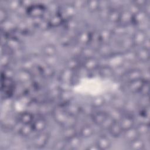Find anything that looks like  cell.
Instances as JSON below:
<instances>
[{
  "mask_svg": "<svg viewBox=\"0 0 150 150\" xmlns=\"http://www.w3.org/2000/svg\"><path fill=\"white\" fill-rule=\"evenodd\" d=\"M52 114L55 122L63 127L65 125L69 117L65 108L61 105L54 108L52 111Z\"/></svg>",
  "mask_w": 150,
  "mask_h": 150,
  "instance_id": "1",
  "label": "cell"
},
{
  "mask_svg": "<svg viewBox=\"0 0 150 150\" xmlns=\"http://www.w3.org/2000/svg\"><path fill=\"white\" fill-rule=\"evenodd\" d=\"M50 138V134L47 132H40L35 135L32 140L33 146L36 148H43L47 144Z\"/></svg>",
  "mask_w": 150,
  "mask_h": 150,
  "instance_id": "2",
  "label": "cell"
},
{
  "mask_svg": "<svg viewBox=\"0 0 150 150\" xmlns=\"http://www.w3.org/2000/svg\"><path fill=\"white\" fill-rule=\"evenodd\" d=\"M148 38V36L146 31L142 29H139L135 30L131 36L134 46L141 47Z\"/></svg>",
  "mask_w": 150,
  "mask_h": 150,
  "instance_id": "3",
  "label": "cell"
},
{
  "mask_svg": "<svg viewBox=\"0 0 150 150\" xmlns=\"http://www.w3.org/2000/svg\"><path fill=\"white\" fill-rule=\"evenodd\" d=\"M118 121L123 131L134 127L135 120L131 114H122Z\"/></svg>",
  "mask_w": 150,
  "mask_h": 150,
  "instance_id": "4",
  "label": "cell"
},
{
  "mask_svg": "<svg viewBox=\"0 0 150 150\" xmlns=\"http://www.w3.org/2000/svg\"><path fill=\"white\" fill-rule=\"evenodd\" d=\"M108 112L104 111H97L91 114V118L93 122L99 126H101L108 117Z\"/></svg>",
  "mask_w": 150,
  "mask_h": 150,
  "instance_id": "5",
  "label": "cell"
},
{
  "mask_svg": "<svg viewBox=\"0 0 150 150\" xmlns=\"http://www.w3.org/2000/svg\"><path fill=\"white\" fill-rule=\"evenodd\" d=\"M122 77H124L127 82L142 79V71L137 68L128 69Z\"/></svg>",
  "mask_w": 150,
  "mask_h": 150,
  "instance_id": "6",
  "label": "cell"
},
{
  "mask_svg": "<svg viewBox=\"0 0 150 150\" xmlns=\"http://www.w3.org/2000/svg\"><path fill=\"white\" fill-rule=\"evenodd\" d=\"M34 132H40L44 131L47 127V121L42 115H39L37 118H35L32 123Z\"/></svg>",
  "mask_w": 150,
  "mask_h": 150,
  "instance_id": "7",
  "label": "cell"
},
{
  "mask_svg": "<svg viewBox=\"0 0 150 150\" xmlns=\"http://www.w3.org/2000/svg\"><path fill=\"white\" fill-rule=\"evenodd\" d=\"M107 129L109 134L114 138H118L123 133V130L118 120H114Z\"/></svg>",
  "mask_w": 150,
  "mask_h": 150,
  "instance_id": "8",
  "label": "cell"
},
{
  "mask_svg": "<svg viewBox=\"0 0 150 150\" xmlns=\"http://www.w3.org/2000/svg\"><path fill=\"white\" fill-rule=\"evenodd\" d=\"M82 66L84 69L88 71L95 70L100 66L99 60L95 57L84 59L82 63Z\"/></svg>",
  "mask_w": 150,
  "mask_h": 150,
  "instance_id": "9",
  "label": "cell"
},
{
  "mask_svg": "<svg viewBox=\"0 0 150 150\" xmlns=\"http://www.w3.org/2000/svg\"><path fill=\"white\" fill-rule=\"evenodd\" d=\"M132 14L128 9H123L120 11V19L118 24L128 26L132 24Z\"/></svg>",
  "mask_w": 150,
  "mask_h": 150,
  "instance_id": "10",
  "label": "cell"
},
{
  "mask_svg": "<svg viewBox=\"0 0 150 150\" xmlns=\"http://www.w3.org/2000/svg\"><path fill=\"white\" fill-rule=\"evenodd\" d=\"M16 77L18 81L21 83H27L30 81L33 78V74L30 70H28L25 69H21L18 71L16 74Z\"/></svg>",
  "mask_w": 150,
  "mask_h": 150,
  "instance_id": "11",
  "label": "cell"
},
{
  "mask_svg": "<svg viewBox=\"0 0 150 150\" xmlns=\"http://www.w3.org/2000/svg\"><path fill=\"white\" fill-rule=\"evenodd\" d=\"M99 150H105L109 149L111 145V142L109 138L104 135H100L95 142Z\"/></svg>",
  "mask_w": 150,
  "mask_h": 150,
  "instance_id": "12",
  "label": "cell"
},
{
  "mask_svg": "<svg viewBox=\"0 0 150 150\" xmlns=\"http://www.w3.org/2000/svg\"><path fill=\"white\" fill-rule=\"evenodd\" d=\"M27 12L33 18L39 17L42 18L45 13V9L41 5L33 4L31 7L27 9Z\"/></svg>",
  "mask_w": 150,
  "mask_h": 150,
  "instance_id": "13",
  "label": "cell"
},
{
  "mask_svg": "<svg viewBox=\"0 0 150 150\" xmlns=\"http://www.w3.org/2000/svg\"><path fill=\"white\" fill-rule=\"evenodd\" d=\"M74 71L71 70L69 69L64 68L60 74V80L63 84H68L71 82L73 77L74 76Z\"/></svg>",
  "mask_w": 150,
  "mask_h": 150,
  "instance_id": "14",
  "label": "cell"
},
{
  "mask_svg": "<svg viewBox=\"0 0 150 150\" xmlns=\"http://www.w3.org/2000/svg\"><path fill=\"white\" fill-rule=\"evenodd\" d=\"M64 108L69 115L74 117H76L81 112V107L79 104L71 103L70 101L66 104Z\"/></svg>",
  "mask_w": 150,
  "mask_h": 150,
  "instance_id": "15",
  "label": "cell"
},
{
  "mask_svg": "<svg viewBox=\"0 0 150 150\" xmlns=\"http://www.w3.org/2000/svg\"><path fill=\"white\" fill-rule=\"evenodd\" d=\"M144 81L143 79H140L127 82V87L130 92L132 93H139Z\"/></svg>",
  "mask_w": 150,
  "mask_h": 150,
  "instance_id": "16",
  "label": "cell"
},
{
  "mask_svg": "<svg viewBox=\"0 0 150 150\" xmlns=\"http://www.w3.org/2000/svg\"><path fill=\"white\" fill-rule=\"evenodd\" d=\"M35 116L30 111H23L19 115L18 121L22 124H32L34 120Z\"/></svg>",
  "mask_w": 150,
  "mask_h": 150,
  "instance_id": "17",
  "label": "cell"
},
{
  "mask_svg": "<svg viewBox=\"0 0 150 150\" xmlns=\"http://www.w3.org/2000/svg\"><path fill=\"white\" fill-rule=\"evenodd\" d=\"M96 50L103 57H110L113 54L112 48L108 43H101Z\"/></svg>",
  "mask_w": 150,
  "mask_h": 150,
  "instance_id": "18",
  "label": "cell"
},
{
  "mask_svg": "<svg viewBox=\"0 0 150 150\" xmlns=\"http://www.w3.org/2000/svg\"><path fill=\"white\" fill-rule=\"evenodd\" d=\"M98 73L103 78H111L114 76V69L110 65H104L99 67Z\"/></svg>",
  "mask_w": 150,
  "mask_h": 150,
  "instance_id": "19",
  "label": "cell"
},
{
  "mask_svg": "<svg viewBox=\"0 0 150 150\" xmlns=\"http://www.w3.org/2000/svg\"><path fill=\"white\" fill-rule=\"evenodd\" d=\"M148 16L146 15L143 9L140 10L137 13L132 15V24L136 25H140L145 22L146 19Z\"/></svg>",
  "mask_w": 150,
  "mask_h": 150,
  "instance_id": "20",
  "label": "cell"
},
{
  "mask_svg": "<svg viewBox=\"0 0 150 150\" xmlns=\"http://www.w3.org/2000/svg\"><path fill=\"white\" fill-rule=\"evenodd\" d=\"M137 60L141 62H146L149 59V50L146 49L143 47H140L137 51H135Z\"/></svg>",
  "mask_w": 150,
  "mask_h": 150,
  "instance_id": "21",
  "label": "cell"
},
{
  "mask_svg": "<svg viewBox=\"0 0 150 150\" xmlns=\"http://www.w3.org/2000/svg\"><path fill=\"white\" fill-rule=\"evenodd\" d=\"M112 35H113L111 30L107 29H103L98 33V39L101 43H108Z\"/></svg>",
  "mask_w": 150,
  "mask_h": 150,
  "instance_id": "22",
  "label": "cell"
},
{
  "mask_svg": "<svg viewBox=\"0 0 150 150\" xmlns=\"http://www.w3.org/2000/svg\"><path fill=\"white\" fill-rule=\"evenodd\" d=\"M94 132V129L91 125L85 124L80 128L78 134L82 138H87L91 137Z\"/></svg>",
  "mask_w": 150,
  "mask_h": 150,
  "instance_id": "23",
  "label": "cell"
},
{
  "mask_svg": "<svg viewBox=\"0 0 150 150\" xmlns=\"http://www.w3.org/2000/svg\"><path fill=\"white\" fill-rule=\"evenodd\" d=\"M122 134L124 135V138L128 142H129L139 137L135 127L124 131Z\"/></svg>",
  "mask_w": 150,
  "mask_h": 150,
  "instance_id": "24",
  "label": "cell"
},
{
  "mask_svg": "<svg viewBox=\"0 0 150 150\" xmlns=\"http://www.w3.org/2000/svg\"><path fill=\"white\" fill-rule=\"evenodd\" d=\"M65 68L69 69L71 70H76L80 65V60L77 57H71L65 62Z\"/></svg>",
  "mask_w": 150,
  "mask_h": 150,
  "instance_id": "25",
  "label": "cell"
},
{
  "mask_svg": "<svg viewBox=\"0 0 150 150\" xmlns=\"http://www.w3.org/2000/svg\"><path fill=\"white\" fill-rule=\"evenodd\" d=\"M81 137L78 134L74 135V137L66 139L67 146H68L70 149H77L81 145Z\"/></svg>",
  "mask_w": 150,
  "mask_h": 150,
  "instance_id": "26",
  "label": "cell"
},
{
  "mask_svg": "<svg viewBox=\"0 0 150 150\" xmlns=\"http://www.w3.org/2000/svg\"><path fill=\"white\" fill-rule=\"evenodd\" d=\"M42 52L46 57L54 56L57 53V48L54 45L48 43L42 47Z\"/></svg>",
  "mask_w": 150,
  "mask_h": 150,
  "instance_id": "27",
  "label": "cell"
},
{
  "mask_svg": "<svg viewBox=\"0 0 150 150\" xmlns=\"http://www.w3.org/2000/svg\"><path fill=\"white\" fill-rule=\"evenodd\" d=\"M127 101L120 97H112L110 104L112 108L122 110L126 105Z\"/></svg>",
  "mask_w": 150,
  "mask_h": 150,
  "instance_id": "28",
  "label": "cell"
},
{
  "mask_svg": "<svg viewBox=\"0 0 150 150\" xmlns=\"http://www.w3.org/2000/svg\"><path fill=\"white\" fill-rule=\"evenodd\" d=\"M91 33L88 31L80 32L77 35V39L79 44L86 45L91 40Z\"/></svg>",
  "mask_w": 150,
  "mask_h": 150,
  "instance_id": "29",
  "label": "cell"
},
{
  "mask_svg": "<svg viewBox=\"0 0 150 150\" xmlns=\"http://www.w3.org/2000/svg\"><path fill=\"white\" fill-rule=\"evenodd\" d=\"M77 134H78V133L75 126L63 127L62 129V135L65 139H68Z\"/></svg>",
  "mask_w": 150,
  "mask_h": 150,
  "instance_id": "30",
  "label": "cell"
},
{
  "mask_svg": "<svg viewBox=\"0 0 150 150\" xmlns=\"http://www.w3.org/2000/svg\"><path fill=\"white\" fill-rule=\"evenodd\" d=\"M121 55L124 62L134 63L137 60L135 51H134L132 49L124 50V52L121 53Z\"/></svg>",
  "mask_w": 150,
  "mask_h": 150,
  "instance_id": "31",
  "label": "cell"
},
{
  "mask_svg": "<svg viewBox=\"0 0 150 150\" xmlns=\"http://www.w3.org/2000/svg\"><path fill=\"white\" fill-rule=\"evenodd\" d=\"M96 52L97 50L93 47L84 46L81 48L80 56H81V57H83L84 59H89L95 57Z\"/></svg>",
  "mask_w": 150,
  "mask_h": 150,
  "instance_id": "32",
  "label": "cell"
},
{
  "mask_svg": "<svg viewBox=\"0 0 150 150\" xmlns=\"http://www.w3.org/2000/svg\"><path fill=\"white\" fill-rule=\"evenodd\" d=\"M120 11L118 9H110V11L108 15L107 21L112 23H118L120 16Z\"/></svg>",
  "mask_w": 150,
  "mask_h": 150,
  "instance_id": "33",
  "label": "cell"
},
{
  "mask_svg": "<svg viewBox=\"0 0 150 150\" xmlns=\"http://www.w3.org/2000/svg\"><path fill=\"white\" fill-rule=\"evenodd\" d=\"M75 10H76V9L72 5L71 3L67 4L64 6V7L63 8V12H60L59 13L61 15L62 18H63V15H64L66 16V18L68 19L70 18H72V17L74 13Z\"/></svg>",
  "mask_w": 150,
  "mask_h": 150,
  "instance_id": "34",
  "label": "cell"
},
{
  "mask_svg": "<svg viewBox=\"0 0 150 150\" xmlns=\"http://www.w3.org/2000/svg\"><path fill=\"white\" fill-rule=\"evenodd\" d=\"M63 18L59 13V12H57L51 15L50 18H49L48 21L50 26H57L63 22Z\"/></svg>",
  "mask_w": 150,
  "mask_h": 150,
  "instance_id": "35",
  "label": "cell"
},
{
  "mask_svg": "<svg viewBox=\"0 0 150 150\" xmlns=\"http://www.w3.org/2000/svg\"><path fill=\"white\" fill-rule=\"evenodd\" d=\"M34 132L32 124H22V126L19 129V134L23 137H28Z\"/></svg>",
  "mask_w": 150,
  "mask_h": 150,
  "instance_id": "36",
  "label": "cell"
},
{
  "mask_svg": "<svg viewBox=\"0 0 150 150\" xmlns=\"http://www.w3.org/2000/svg\"><path fill=\"white\" fill-rule=\"evenodd\" d=\"M135 128L139 136L146 135L149 131V125L148 122H140Z\"/></svg>",
  "mask_w": 150,
  "mask_h": 150,
  "instance_id": "37",
  "label": "cell"
},
{
  "mask_svg": "<svg viewBox=\"0 0 150 150\" xmlns=\"http://www.w3.org/2000/svg\"><path fill=\"white\" fill-rule=\"evenodd\" d=\"M128 143L129 148L132 150H142L145 146L144 141L140 139L139 137Z\"/></svg>",
  "mask_w": 150,
  "mask_h": 150,
  "instance_id": "38",
  "label": "cell"
},
{
  "mask_svg": "<svg viewBox=\"0 0 150 150\" xmlns=\"http://www.w3.org/2000/svg\"><path fill=\"white\" fill-rule=\"evenodd\" d=\"M111 32L112 35L118 36H124L127 34V26H125L120 24H117V25L111 29Z\"/></svg>",
  "mask_w": 150,
  "mask_h": 150,
  "instance_id": "39",
  "label": "cell"
},
{
  "mask_svg": "<svg viewBox=\"0 0 150 150\" xmlns=\"http://www.w3.org/2000/svg\"><path fill=\"white\" fill-rule=\"evenodd\" d=\"M86 6L88 11L91 13L98 11L100 8V1L91 0L86 1Z\"/></svg>",
  "mask_w": 150,
  "mask_h": 150,
  "instance_id": "40",
  "label": "cell"
},
{
  "mask_svg": "<svg viewBox=\"0 0 150 150\" xmlns=\"http://www.w3.org/2000/svg\"><path fill=\"white\" fill-rule=\"evenodd\" d=\"M105 104V100L103 96L94 97L91 100V106L94 108H98Z\"/></svg>",
  "mask_w": 150,
  "mask_h": 150,
  "instance_id": "41",
  "label": "cell"
},
{
  "mask_svg": "<svg viewBox=\"0 0 150 150\" xmlns=\"http://www.w3.org/2000/svg\"><path fill=\"white\" fill-rule=\"evenodd\" d=\"M11 60V55L8 52H6L5 49H4V51L1 52L0 63L2 67L3 68L6 67L10 63Z\"/></svg>",
  "mask_w": 150,
  "mask_h": 150,
  "instance_id": "42",
  "label": "cell"
},
{
  "mask_svg": "<svg viewBox=\"0 0 150 150\" xmlns=\"http://www.w3.org/2000/svg\"><path fill=\"white\" fill-rule=\"evenodd\" d=\"M120 44L121 47L124 48L125 50L131 49V48L134 46L131 37H127L122 39L121 42H120Z\"/></svg>",
  "mask_w": 150,
  "mask_h": 150,
  "instance_id": "43",
  "label": "cell"
},
{
  "mask_svg": "<svg viewBox=\"0 0 150 150\" xmlns=\"http://www.w3.org/2000/svg\"><path fill=\"white\" fill-rule=\"evenodd\" d=\"M66 146L67 141L64 138H63L56 141L52 146V149L55 150H62L64 149Z\"/></svg>",
  "mask_w": 150,
  "mask_h": 150,
  "instance_id": "44",
  "label": "cell"
},
{
  "mask_svg": "<svg viewBox=\"0 0 150 150\" xmlns=\"http://www.w3.org/2000/svg\"><path fill=\"white\" fill-rule=\"evenodd\" d=\"M21 6V1L12 0L8 2V8L10 11H18V10Z\"/></svg>",
  "mask_w": 150,
  "mask_h": 150,
  "instance_id": "45",
  "label": "cell"
},
{
  "mask_svg": "<svg viewBox=\"0 0 150 150\" xmlns=\"http://www.w3.org/2000/svg\"><path fill=\"white\" fill-rule=\"evenodd\" d=\"M149 81L145 80L142 85V87L139 90V93L141 94L143 96H148L149 94Z\"/></svg>",
  "mask_w": 150,
  "mask_h": 150,
  "instance_id": "46",
  "label": "cell"
},
{
  "mask_svg": "<svg viewBox=\"0 0 150 150\" xmlns=\"http://www.w3.org/2000/svg\"><path fill=\"white\" fill-rule=\"evenodd\" d=\"M8 13L7 9L1 6L0 7V23L2 25L4 23L8 21Z\"/></svg>",
  "mask_w": 150,
  "mask_h": 150,
  "instance_id": "47",
  "label": "cell"
},
{
  "mask_svg": "<svg viewBox=\"0 0 150 150\" xmlns=\"http://www.w3.org/2000/svg\"><path fill=\"white\" fill-rule=\"evenodd\" d=\"M42 74L45 77H51L54 74L53 66L46 65L41 70Z\"/></svg>",
  "mask_w": 150,
  "mask_h": 150,
  "instance_id": "48",
  "label": "cell"
},
{
  "mask_svg": "<svg viewBox=\"0 0 150 150\" xmlns=\"http://www.w3.org/2000/svg\"><path fill=\"white\" fill-rule=\"evenodd\" d=\"M81 48L82 47H81L79 45H74L72 46L70 50V53L72 57H77L80 56Z\"/></svg>",
  "mask_w": 150,
  "mask_h": 150,
  "instance_id": "49",
  "label": "cell"
},
{
  "mask_svg": "<svg viewBox=\"0 0 150 150\" xmlns=\"http://www.w3.org/2000/svg\"><path fill=\"white\" fill-rule=\"evenodd\" d=\"M78 26L77 22L73 18L68 19L66 22V27L70 30H73L76 29Z\"/></svg>",
  "mask_w": 150,
  "mask_h": 150,
  "instance_id": "50",
  "label": "cell"
},
{
  "mask_svg": "<svg viewBox=\"0 0 150 150\" xmlns=\"http://www.w3.org/2000/svg\"><path fill=\"white\" fill-rule=\"evenodd\" d=\"M71 40V36L69 34H64L59 38V42L63 46H67L69 45Z\"/></svg>",
  "mask_w": 150,
  "mask_h": 150,
  "instance_id": "51",
  "label": "cell"
},
{
  "mask_svg": "<svg viewBox=\"0 0 150 150\" xmlns=\"http://www.w3.org/2000/svg\"><path fill=\"white\" fill-rule=\"evenodd\" d=\"M110 11V8H104V9H100L98 10V16L100 19L103 21H107L108 15Z\"/></svg>",
  "mask_w": 150,
  "mask_h": 150,
  "instance_id": "52",
  "label": "cell"
},
{
  "mask_svg": "<svg viewBox=\"0 0 150 150\" xmlns=\"http://www.w3.org/2000/svg\"><path fill=\"white\" fill-rule=\"evenodd\" d=\"M149 106H142L139 111V114L143 118H148L149 117Z\"/></svg>",
  "mask_w": 150,
  "mask_h": 150,
  "instance_id": "53",
  "label": "cell"
},
{
  "mask_svg": "<svg viewBox=\"0 0 150 150\" xmlns=\"http://www.w3.org/2000/svg\"><path fill=\"white\" fill-rule=\"evenodd\" d=\"M86 1H75L71 2L72 5L75 9H80L86 6Z\"/></svg>",
  "mask_w": 150,
  "mask_h": 150,
  "instance_id": "54",
  "label": "cell"
},
{
  "mask_svg": "<svg viewBox=\"0 0 150 150\" xmlns=\"http://www.w3.org/2000/svg\"><path fill=\"white\" fill-rule=\"evenodd\" d=\"M148 2L146 1H144V0H141V1H134L132 2V3H133L134 4L136 5L137 6H138V7L142 8V6H145V5Z\"/></svg>",
  "mask_w": 150,
  "mask_h": 150,
  "instance_id": "55",
  "label": "cell"
},
{
  "mask_svg": "<svg viewBox=\"0 0 150 150\" xmlns=\"http://www.w3.org/2000/svg\"><path fill=\"white\" fill-rule=\"evenodd\" d=\"M86 149L87 150H98V147L97 146V145H96V144H91L90 145H88Z\"/></svg>",
  "mask_w": 150,
  "mask_h": 150,
  "instance_id": "56",
  "label": "cell"
}]
</instances>
